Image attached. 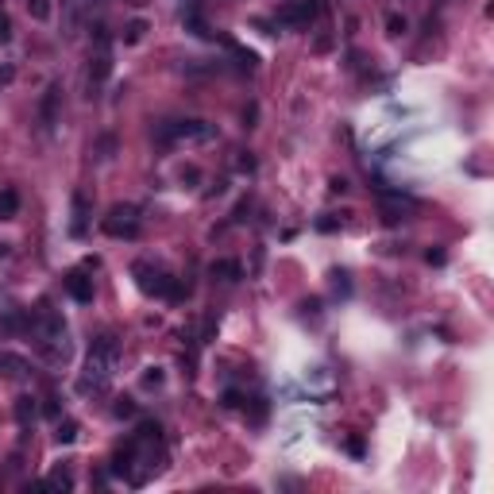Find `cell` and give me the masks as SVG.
I'll return each mask as SVG.
<instances>
[{
  "label": "cell",
  "mask_w": 494,
  "mask_h": 494,
  "mask_svg": "<svg viewBox=\"0 0 494 494\" xmlns=\"http://www.w3.org/2000/svg\"><path fill=\"white\" fill-rule=\"evenodd\" d=\"M166 463V448H163V429L158 421H143L139 433H131L128 440L112 452V475L128 479L131 487H143L151 475H158Z\"/></svg>",
  "instance_id": "cell-1"
},
{
  "label": "cell",
  "mask_w": 494,
  "mask_h": 494,
  "mask_svg": "<svg viewBox=\"0 0 494 494\" xmlns=\"http://www.w3.org/2000/svg\"><path fill=\"white\" fill-rule=\"evenodd\" d=\"M27 332H31L35 340V351L46 359V363H66L70 359V340H66V325L62 317L54 313L51 306H39L35 309V317H27Z\"/></svg>",
  "instance_id": "cell-2"
},
{
  "label": "cell",
  "mask_w": 494,
  "mask_h": 494,
  "mask_svg": "<svg viewBox=\"0 0 494 494\" xmlns=\"http://www.w3.org/2000/svg\"><path fill=\"white\" fill-rule=\"evenodd\" d=\"M116 367H120V344L112 336H97L89 348V359H85V370L78 378V390L81 394H104L116 378Z\"/></svg>",
  "instance_id": "cell-3"
},
{
  "label": "cell",
  "mask_w": 494,
  "mask_h": 494,
  "mask_svg": "<svg viewBox=\"0 0 494 494\" xmlns=\"http://www.w3.org/2000/svg\"><path fill=\"white\" fill-rule=\"evenodd\" d=\"M213 136L216 128L205 120H170L158 128V143H208Z\"/></svg>",
  "instance_id": "cell-4"
},
{
  "label": "cell",
  "mask_w": 494,
  "mask_h": 494,
  "mask_svg": "<svg viewBox=\"0 0 494 494\" xmlns=\"http://www.w3.org/2000/svg\"><path fill=\"white\" fill-rule=\"evenodd\" d=\"M131 278H136V286L143 293H155V298H182V290L174 286V278H170L166 271L151 267V263H136V267H131Z\"/></svg>",
  "instance_id": "cell-5"
},
{
  "label": "cell",
  "mask_w": 494,
  "mask_h": 494,
  "mask_svg": "<svg viewBox=\"0 0 494 494\" xmlns=\"http://www.w3.org/2000/svg\"><path fill=\"white\" fill-rule=\"evenodd\" d=\"M101 228L112 236V240H136V236H139V208L136 205L109 208V216L101 221Z\"/></svg>",
  "instance_id": "cell-6"
},
{
  "label": "cell",
  "mask_w": 494,
  "mask_h": 494,
  "mask_svg": "<svg viewBox=\"0 0 494 494\" xmlns=\"http://www.w3.org/2000/svg\"><path fill=\"white\" fill-rule=\"evenodd\" d=\"M321 16V4L317 0H290V4L278 8V24L282 27H293V31H301V27H309L313 20Z\"/></svg>",
  "instance_id": "cell-7"
},
{
  "label": "cell",
  "mask_w": 494,
  "mask_h": 494,
  "mask_svg": "<svg viewBox=\"0 0 494 494\" xmlns=\"http://www.w3.org/2000/svg\"><path fill=\"white\" fill-rule=\"evenodd\" d=\"M97 31V51H93V59H89V89H97V85L112 74V51H109V31L97 24L93 27Z\"/></svg>",
  "instance_id": "cell-8"
},
{
  "label": "cell",
  "mask_w": 494,
  "mask_h": 494,
  "mask_svg": "<svg viewBox=\"0 0 494 494\" xmlns=\"http://www.w3.org/2000/svg\"><path fill=\"white\" fill-rule=\"evenodd\" d=\"M59 101H62V85H59V81L46 85L43 104H39V116H43V128H46V131H54V123H59Z\"/></svg>",
  "instance_id": "cell-9"
},
{
  "label": "cell",
  "mask_w": 494,
  "mask_h": 494,
  "mask_svg": "<svg viewBox=\"0 0 494 494\" xmlns=\"http://www.w3.org/2000/svg\"><path fill=\"white\" fill-rule=\"evenodd\" d=\"M0 375L12 378V383H20V378L31 375V363H27L24 356H12V351H0Z\"/></svg>",
  "instance_id": "cell-10"
},
{
  "label": "cell",
  "mask_w": 494,
  "mask_h": 494,
  "mask_svg": "<svg viewBox=\"0 0 494 494\" xmlns=\"http://www.w3.org/2000/svg\"><path fill=\"white\" fill-rule=\"evenodd\" d=\"M66 293H70L74 301H81V306H89L93 301V278H85L81 271L66 274Z\"/></svg>",
  "instance_id": "cell-11"
},
{
  "label": "cell",
  "mask_w": 494,
  "mask_h": 494,
  "mask_svg": "<svg viewBox=\"0 0 494 494\" xmlns=\"http://www.w3.org/2000/svg\"><path fill=\"white\" fill-rule=\"evenodd\" d=\"M85 228H89V201H85V193H74V221H70V232H74V236H85Z\"/></svg>",
  "instance_id": "cell-12"
},
{
  "label": "cell",
  "mask_w": 494,
  "mask_h": 494,
  "mask_svg": "<svg viewBox=\"0 0 494 494\" xmlns=\"http://www.w3.org/2000/svg\"><path fill=\"white\" fill-rule=\"evenodd\" d=\"M208 274H213V278H221V282H240V263H232V259H216L213 267H208Z\"/></svg>",
  "instance_id": "cell-13"
},
{
  "label": "cell",
  "mask_w": 494,
  "mask_h": 494,
  "mask_svg": "<svg viewBox=\"0 0 494 494\" xmlns=\"http://www.w3.org/2000/svg\"><path fill=\"white\" fill-rule=\"evenodd\" d=\"M16 213H20V193L4 189V193H0V221H12Z\"/></svg>",
  "instance_id": "cell-14"
},
{
  "label": "cell",
  "mask_w": 494,
  "mask_h": 494,
  "mask_svg": "<svg viewBox=\"0 0 494 494\" xmlns=\"http://www.w3.org/2000/svg\"><path fill=\"white\" fill-rule=\"evenodd\" d=\"M16 421H20L24 429L35 421V398H27V394H24V398H16Z\"/></svg>",
  "instance_id": "cell-15"
},
{
  "label": "cell",
  "mask_w": 494,
  "mask_h": 494,
  "mask_svg": "<svg viewBox=\"0 0 494 494\" xmlns=\"http://www.w3.org/2000/svg\"><path fill=\"white\" fill-rule=\"evenodd\" d=\"M43 487H46V490H74V475H70V471H51Z\"/></svg>",
  "instance_id": "cell-16"
},
{
  "label": "cell",
  "mask_w": 494,
  "mask_h": 494,
  "mask_svg": "<svg viewBox=\"0 0 494 494\" xmlns=\"http://www.w3.org/2000/svg\"><path fill=\"white\" fill-rule=\"evenodd\" d=\"M54 440H59V444H74V440H78V421H70V417H66V421H59V433H54Z\"/></svg>",
  "instance_id": "cell-17"
},
{
  "label": "cell",
  "mask_w": 494,
  "mask_h": 494,
  "mask_svg": "<svg viewBox=\"0 0 494 494\" xmlns=\"http://www.w3.org/2000/svg\"><path fill=\"white\" fill-rule=\"evenodd\" d=\"M410 201H394V205H386V224H398V221H405V213H410Z\"/></svg>",
  "instance_id": "cell-18"
},
{
  "label": "cell",
  "mask_w": 494,
  "mask_h": 494,
  "mask_svg": "<svg viewBox=\"0 0 494 494\" xmlns=\"http://www.w3.org/2000/svg\"><path fill=\"white\" fill-rule=\"evenodd\" d=\"M147 35V24L143 20H131L128 27H123V43H139Z\"/></svg>",
  "instance_id": "cell-19"
},
{
  "label": "cell",
  "mask_w": 494,
  "mask_h": 494,
  "mask_svg": "<svg viewBox=\"0 0 494 494\" xmlns=\"http://www.w3.org/2000/svg\"><path fill=\"white\" fill-rule=\"evenodd\" d=\"M27 12H31L35 20H51V4H46V0H27Z\"/></svg>",
  "instance_id": "cell-20"
},
{
  "label": "cell",
  "mask_w": 494,
  "mask_h": 494,
  "mask_svg": "<svg viewBox=\"0 0 494 494\" xmlns=\"http://www.w3.org/2000/svg\"><path fill=\"white\" fill-rule=\"evenodd\" d=\"M112 413H116V417H131V413H136V402H131V398H120V402L112 405Z\"/></svg>",
  "instance_id": "cell-21"
},
{
  "label": "cell",
  "mask_w": 494,
  "mask_h": 494,
  "mask_svg": "<svg viewBox=\"0 0 494 494\" xmlns=\"http://www.w3.org/2000/svg\"><path fill=\"white\" fill-rule=\"evenodd\" d=\"M317 228H321V232H336V228H340V221H336V216H332V213H325V216H321V221H317Z\"/></svg>",
  "instance_id": "cell-22"
},
{
  "label": "cell",
  "mask_w": 494,
  "mask_h": 494,
  "mask_svg": "<svg viewBox=\"0 0 494 494\" xmlns=\"http://www.w3.org/2000/svg\"><path fill=\"white\" fill-rule=\"evenodd\" d=\"M8 39H12V20L0 12V43H8Z\"/></svg>",
  "instance_id": "cell-23"
},
{
  "label": "cell",
  "mask_w": 494,
  "mask_h": 494,
  "mask_svg": "<svg viewBox=\"0 0 494 494\" xmlns=\"http://www.w3.org/2000/svg\"><path fill=\"white\" fill-rule=\"evenodd\" d=\"M386 27H390V35H402L405 31V20H402V16H386Z\"/></svg>",
  "instance_id": "cell-24"
},
{
  "label": "cell",
  "mask_w": 494,
  "mask_h": 494,
  "mask_svg": "<svg viewBox=\"0 0 494 494\" xmlns=\"http://www.w3.org/2000/svg\"><path fill=\"white\" fill-rule=\"evenodd\" d=\"M158 383H163V370H158V367H151L147 375H143V386H158Z\"/></svg>",
  "instance_id": "cell-25"
},
{
  "label": "cell",
  "mask_w": 494,
  "mask_h": 494,
  "mask_svg": "<svg viewBox=\"0 0 494 494\" xmlns=\"http://www.w3.org/2000/svg\"><path fill=\"white\" fill-rule=\"evenodd\" d=\"M112 147H116V139L104 136V139H101V147H97V151H101V158H112Z\"/></svg>",
  "instance_id": "cell-26"
},
{
  "label": "cell",
  "mask_w": 494,
  "mask_h": 494,
  "mask_svg": "<svg viewBox=\"0 0 494 494\" xmlns=\"http://www.w3.org/2000/svg\"><path fill=\"white\" fill-rule=\"evenodd\" d=\"M197 178H201V174H197V166H186L182 170V182H197Z\"/></svg>",
  "instance_id": "cell-27"
},
{
  "label": "cell",
  "mask_w": 494,
  "mask_h": 494,
  "mask_svg": "<svg viewBox=\"0 0 494 494\" xmlns=\"http://www.w3.org/2000/svg\"><path fill=\"white\" fill-rule=\"evenodd\" d=\"M240 170H255V158L251 155H240Z\"/></svg>",
  "instance_id": "cell-28"
}]
</instances>
